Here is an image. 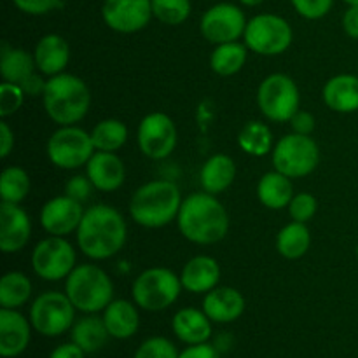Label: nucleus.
Listing matches in <instances>:
<instances>
[{"instance_id":"24","label":"nucleus","mask_w":358,"mask_h":358,"mask_svg":"<svg viewBox=\"0 0 358 358\" xmlns=\"http://www.w3.org/2000/svg\"><path fill=\"white\" fill-rule=\"evenodd\" d=\"M325 105L339 114H352L358 110V76L339 73L325 83L322 91Z\"/></svg>"},{"instance_id":"42","label":"nucleus","mask_w":358,"mask_h":358,"mask_svg":"<svg viewBox=\"0 0 358 358\" xmlns=\"http://www.w3.org/2000/svg\"><path fill=\"white\" fill-rule=\"evenodd\" d=\"M13 2L21 13L31 14V16L48 14L62 6V0H13Z\"/></svg>"},{"instance_id":"8","label":"nucleus","mask_w":358,"mask_h":358,"mask_svg":"<svg viewBox=\"0 0 358 358\" xmlns=\"http://www.w3.org/2000/svg\"><path fill=\"white\" fill-rule=\"evenodd\" d=\"M245 45L261 56H278L292 45L294 31L289 21L278 14L264 13L248 20Z\"/></svg>"},{"instance_id":"28","label":"nucleus","mask_w":358,"mask_h":358,"mask_svg":"<svg viewBox=\"0 0 358 358\" xmlns=\"http://www.w3.org/2000/svg\"><path fill=\"white\" fill-rule=\"evenodd\" d=\"M37 72L34 55L21 48H10L9 44H2L0 51V76L3 83L21 84L30 76Z\"/></svg>"},{"instance_id":"25","label":"nucleus","mask_w":358,"mask_h":358,"mask_svg":"<svg viewBox=\"0 0 358 358\" xmlns=\"http://www.w3.org/2000/svg\"><path fill=\"white\" fill-rule=\"evenodd\" d=\"M103 322L110 338L129 339L138 332L140 315L138 306L126 299H114L103 310Z\"/></svg>"},{"instance_id":"20","label":"nucleus","mask_w":358,"mask_h":358,"mask_svg":"<svg viewBox=\"0 0 358 358\" xmlns=\"http://www.w3.org/2000/svg\"><path fill=\"white\" fill-rule=\"evenodd\" d=\"M203 311L215 324H231L245 311V297L233 287H215L203 299Z\"/></svg>"},{"instance_id":"49","label":"nucleus","mask_w":358,"mask_h":358,"mask_svg":"<svg viewBox=\"0 0 358 358\" xmlns=\"http://www.w3.org/2000/svg\"><path fill=\"white\" fill-rule=\"evenodd\" d=\"M238 2L243 3V6H247V7H257V6H261L264 0H238Z\"/></svg>"},{"instance_id":"40","label":"nucleus","mask_w":358,"mask_h":358,"mask_svg":"<svg viewBox=\"0 0 358 358\" xmlns=\"http://www.w3.org/2000/svg\"><path fill=\"white\" fill-rule=\"evenodd\" d=\"M296 13L306 20H322L334 6V0H290Z\"/></svg>"},{"instance_id":"21","label":"nucleus","mask_w":358,"mask_h":358,"mask_svg":"<svg viewBox=\"0 0 358 358\" xmlns=\"http://www.w3.org/2000/svg\"><path fill=\"white\" fill-rule=\"evenodd\" d=\"M182 287L191 294H208L220 282L219 262L208 255H196L182 269Z\"/></svg>"},{"instance_id":"29","label":"nucleus","mask_w":358,"mask_h":358,"mask_svg":"<svg viewBox=\"0 0 358 358\" xmlns=\"http://www.w3.org/2000/svg\"><path fill=\"white\" fill-rule=\"evenodd\" d=\"M70 334H72V343H76L84 353L98 352V350L103 348L107 339L110 338L103 318L94 317V313L76 322Z\"/></svg>"},{"instance_id":"38","label":"nucleus","mask_w":358,"mask_h":358,"mask_svg":"<svg viewBox=\"0 0 358 358\" xmlns=\"http://www.w3.org/2000/svg\"><path fill=\"white\" fill-rule=\"evenodd\" d=\"M287 208H289L290 219L296 220V222L306 224L317 213L318 201L310 192H299V194H294L292 201H290V205Z\"/></svg>"},{"instance_id":"39","label":"nucleus","mask_w":358,"mask_h":358,"mask_svg":"<svg viewBox=\"0 0 358 358\" xmlns=\"http://www.w3.org/2000/svg\"><path fill=\"white\" fill-rule=\"evenodd\" d=\"M24 91L21 86L10 83H2L0 86V117L6 119L21 108L24 101Z\"/></svg>"},{"instance_id":"30","label":"nucleus","mask_w":358,"mask_h":358,"mask_svg":"<svg viewBox=\"0 0 358 358\" xmlns=\"http://www.w3.org/2000/svg\"><path fill=\"white\" fill-rule=\"evenodd\" d=\"M310 245L311 234L304 222L292 220L285 227H282V231L276 236V250H278L282 257L289 259V261L304 257L308 250H310Z\"/></svg>"},{"instance_id":"44","label":"nucleus","mask_w":358,"mask_h":358,"mask_svg":"<svg viewBox=\"0 0 358 358\" xmlns=\"http://www.w3.org/2000/svg\"><path fill=\"white\" fill-rule=\"evenodd\" d=\"M180 358H220V352L213 345H192L180 353Z\"/></svg>"},{"instance_id":"37","label":"nucleus","mask_w":358,"mask_h":358,"mask_svg":"<svg viewBox=\"0 0 358 358\" xmlns=\"http://www.w3.org/2000/svg\"><path fill=\"white\" fill-rule=\"evenodd\" d=\"M133 358H180L173 343L166 338H149L138 346Z\"/></svg>"},{"instance_id":"27","label":"nucleus","mask_w":358,"mask_h":358,"mask_svg":"<svg viewBox=\"0 0 358 358\" xmlns=\"http://www.w3.org/2000/svg\"><path fill=\"white\" fill-rule=\"evenodd\" d=\"M257 198L269 210L287 208L294 198L292 178L276 170L268 171L257 184Z\"/></svg>"},{"instance_id":"14","label":"nucleus","mask_w":358,"mask_h":358,"mask_svg":"<svg viewBox=\"0 0 358 358\" xmlns=\"http://www.w3.org/2000/svg\"><path fill=\"white\" fill-rule=\"evenodd\" d=\"M140 150L154 161L166 159L177 147V128L164 112H152L140 121L136 131Z\"/></svg>"},{"instance_id":"50","label":"nucleus","mask_w":358,"mask_h":358,"mask_svg":"<svg viewBox=\"0 0 358 358\" xmlns=\"http://www.w3.org/2000/svg\"><path fill=\"white\" fill-rule=\"evenodd\" d=\"M345 3H348V6H358V0H343Z\"/></svg>"},{"instance_id":"47","label":"nucleus","mask_w":358,"mask_h":358,"mask_svg":"<svg viewBox=\"0 0 358 358\" xmlns=\"http://www.w3.org/2000/svg\"><path fill=\"white\" fill-rule=\"evenodd\" d=\"M14 149V133L6 121L0 122V157L6 159Z\"/></svg>"},{"instance_id":"5","label":"nucleus","mask_w":358,"mask_h":358,"mask_svg":"<svg viewBox=\"0 0 358 358\" xmlns=\"http://www.w3.org/2000/svg\"><path fill=\"white\" fill-rule=\"evenodd\" d=\"M65 294L86 315L103 311L114 301V283L96 264H80L65 280Z\"/></svg>"},{"instance_id":"18","label":"nucleus","mask_w":358,"mask_h":358,"mask_svg":"<svg viewBox=\"0 0 358 358\" xmlns=\"http://www.w3.org/2000/svg\"><path fill=\"white\" fill-rule=\"evenodd\" d=\"M31 322L17 310H0V355L3 358L20 357L30 345Z\"/></svg>"},{"instance_id":"22","label":"nucleus","mask_w":358,"mask_h":358,"mask_svg":"<svg viewBox=\"0 0 358 358\" xmlns=\"http://www.w3.org/2000/svg\"><path fill=\"white\" fill-rule=\"evenodd\" d=\"M35 65L42 76H58L65 72L70 62V45L62 35L48 34L37 42L34 51Z\"/></svg>"},{"instance_id":"23","label":"nucleus","mask_w":358,"mask_h":358,"mask_svg":"<svg viewBox=\"0 0 358 358\" xmlns=\"http://www.w3.org/2000/svg\"><path fill=\"white\" fill-rule=\"evenodd\" d=\"M175 336L185 345H203L212 338V320L205 311L196 308H182L171 320Z\"/></svg>"},{"instance_id":"33","label":"nucleus","mask_w":358,"mask_h":358,"mask_svg":"<svg viewBox=\"0 0 358 358\" xmlns=\"http://www.w3.org/2000/svg\"><path fill=\"white\" fill-rule=\"evenodd\" d=\"M238 147L245 154L254 157H262L268 152H273L271 129L261 121L247 122L238 135Z\"/></svg>"},{"instance_id":"41","label":"nucleus","mask_w":358,"mask_h":358,"mask_svg":"<svg viewBox=\"0 0 358 358\" xmlns=\"http://www.w3.org/2000/svg\"><path fill=\"white\" fill-rule=\"evenodd\" d=\"M94 189L93 182L90 180V177H84V175H76V177L70 178L65 184V194L73 198L76 201L84 203L91 196V191Z\"/></svg>"},{"instance_id":"43","label":"nucleus","mask_w":358,"mask_h":358,"mask_svg":"<svg viewBox=\"0 0 358 358\" xmlns=\"http://www.w3.org/2000/svg\"><path fill=\"white\" fill-rule=\"evenodd\" d=\"M290 128H292V133H299V135H311L315 129V117L313 114L306 110H297L294 114V117L290 119Z\"/></svg>"},{"instance_id":"11","label":"nucleus","mask_w":358,"mask_h":358,"mask_svg":"<svg viewBox=\"0 0 358 358\" xmlns=\"http://www.w3.org/2000/svg\"><path fill=\"white\" fill-rule=\"evenodd\" d=\"M31 327L45 338L65 334L76 322V306L65 292H44L31 303Z\"/></svg>"},{"instance_id":"12","label":"nucleus","mask_w":358,"mask_h":358,"mask_svg":"<svg viewBox=\"0 0 358 358\" xmlns=\"http://www.w3.org/2000/svg\"><path fill=\"white\" fill-rule=\"evenodd\" d=\"M76 250L65 236H49L38 241L31 252V268L45 282H59L76 268Z\"/></svg>"},{"instance_id":"34","label":"nucleus","mask_w":358,"mask_h":358,"mask_svg":"<svg viewBox=\"0 0 358 358\" xmlns=\"http://www.w3.org/2000/svg\"><path fill=\"white\" fill-rule=\"evenodd\" d=\"M94 149L103 152H115L128 142V128L119 119H103L91 131Z\"/></svg>"},{"instance_id":"36","label":"nucleus","mask_w":358,"mask_h":358,"mask_svg":"<svg viewBox=\"0 0 358 358\" xmlns=\"http://www.w3.org/2000/svg\"><path fill=\"white\" fill-rule=\"evenodd\" d=\"M191 0H152V14L157 21L177 27L191 16Z\"/></svg>"},{"instance_id":"31","label":"nucleus","mask_w":358,"mask_h":358,"mask_svg":"<svg viewBox=\"0 0 358 358\" xmlns=\"http://www.w3.org/2000/svg\"><path fill=\"white\" fill-rule=\"evenodd\" d=\"M247 45L238 41L219 44L210 55V66L217 76L231 77L240 72L247 63Z\"/></svg>"},{"instance_id":"1","label":"nucleus","mask_w":358,"mask_h":358,"mask_svg":"<svg viewBox=\"0 0 358 358\" xmlns=\"http://www.w3.org/2000/svg\"><path fill=\"white\" fill-rule=\"evenodd\" d=\"M76 236L77 245L86 257L105 261L122 250L128 240V226L119 210L100 203L84 212Z\"/></svg>"},{"instance_id":"13","label":"nucleus","mask_w":358,"mask_h":358,"mask_svg":"<svg viewBox=\"0 0 358 358\" xmlns=\"http://www.w3.org/2000/svg\"><path fill=\"white\" fill-rule=\"evenodd\" d=\"M247 23L245 13L236 3L220 2L203 13L199 20V30L206 41L219 45L243 37Z\"/></svg>"},{"instance_id":"6","label":"nucleus","mask_w":358,"mask_h":358,"mask_svg":"<svg viewBox=\"0 0 358 358\" xmlns=\"http://www.w3.org/2000/svg\"><path fill=\"white\" fill-rule=\"evenodd\" d=\"M182 289L180 276L171 269L149 268L135 278L131 296L140 310L163 311L178 299Z\"/></svg>"},{"instance_id":"16","label":"nucleus","mask_w":358,"mask_h":358,"mask_svg":"<svg viewBox=\"0 0 358 358\" xmlns=\"http://www.w3.org/2000/svg\"><path fill=\"white\" fill-rule=\"evenodd\" d=\"M84 212L83 203L70 196H56L41 210V224L51 236H66L79 227Z\"/></svg>"},{"instance_id":"35","label":"nucleus","mask_w":358,"mask_h":358,"mask_svg":"<svg viewBox=\"0 0 358 358\" xmlns=\"http://www.w3.org/2000/svg\"><path fill=\"white\" fill-rule=\"evenodd\" d=\"M30 192V177L21 166H7L0 177V198L3 203L20 205Z\"/></svg>"},{"instance_id":"51","label":"nucleus","mask_w":358,"mask_h":358,"mask_svg":"<svg viewBox=\"0 0 358 358\" xmlns=\"http://www.w3.org/2000/svg\"><path fill=\"white\" fill-rule=\"evenodd\" d=\"M357 257H358V245H357Z\"/></svg>"},{"instance_id":"2","label":"nucleus","mask_w":358,"mask_h":358,"mask_svg":"<svg viewBox=\"0 0 358 358\" xmlns=\"http://www.w3.org/2000/svg\"><path fill=\"white\" fill-rule=\"evenodd\" d=\"M177 226L185 240L196 245H213L226 238L229 215L215 194L194 192L182 201Z\"/></svg>"},{"instance_id":"26","label":"nucleus","mask_w":358,"mask_h":358,"mask_svg":"<svg viewBox=\"0 0 358 358\" xmlns=\"http://www.w3.org/2000/svg\"><path fill=\"white\" fill-rule=\"evenodd\" d=\"M236 178V163L227 154H215L210 159L205 161L199 171V182H201L203 191L210 194H220Z\"/></svg>"},{"instance_id":"19","label":"nucleus","mask_w":358,"mask_h":358,"mask_svg":"<svg viewBox=\"0 0 358 358\" xmlns=\"http://www.w3.org/2000/svg\"><path fill=\"white\" fill-rule=\"evenodd\" d=\"M86 175L93 182L94 189L101 192L117 191L126 178L124 163L115 152L96 150L86 164Z\"/></svg>"},{"instance_id":"46","label":"nucleus","mask_w":358,"mask_h":358,"mask_svg":"<svg viewBox=\"0 0 358 358\" xmlns=\"http://www.w3.org/2000/svg\"><path fill=\"white\" fill-rule=\"evenodd\" d=\"M343 30L350 38L358 41V6H348L343 16Z\"/></svg>"},{"instance_id":"7","label":"nucleus","mask_w":358,"mask_h":358,"mask_svg":"<svg viewBox=\"0 0 358 358\" xmlns=\"http://www.w3.org/2000/svg\"><path fill=\"white\" fill-rule=\"evenodd\" d=\"M273 166L289 178H303L313 173L320 163L318 143L310 135L290 133L273 147Z\"/></svg>"},{"instance_id":"32","label":"nucleus","mask_w":358,"mask_h":358,"mask_svg":"<svg viewBox=\"0 0 358 358\" xmlns=\"http://www.w3.org/2000/svg\"><path fill=\"white\" fill-rule=\"evenodd\" d=\"M31 296V282L24 273L9 271L0 280V306L17 310L24 306Z\"/></svg>"},{"instance_id":"17","label":"nucleus","mask_w":358,"mask_h":358,"mask_svg":"<svg viewBox=\"0 0 358 358\" xmlns=\"http://www.w3.org/2000/svg\"><path fill=\"white\" fill-rule=\"evenodd\" d=\"M31 236V220L21 206L14 203L0 205V250L16 254L27 247Z\"/></svg>"},{"instance_id":"48","label":"nucleus","mask_w":358,"mask_h":358,"mask_svg":"<svg viewBox=\"0 0 358 358\" xmlns=\"http://www.w3.org/2000/svg\"><path fill=\"white\" fill-rule=\"evenodd\" d=\"M84 355L86 353L76 343H65V345H59L58 348L52 350L49 358H84Z\"/></svg>"},{"instance_id":"10","label":"nucleus","mask_w":358,"mask_h":358,"mask_svg":"<svg viewBox=\"0 0 358 358\" xmlns=\"http://www.w3.org/2000/svg\"><path fill=\"white\" fill-rule=\"evenodd\" d=\"M96 152L91 133L79 126H59L48 140V157L56 168L77 170L86 166L91 156Z\"/></svg>"},{"instance_id":"9","label":"nucleus","mask_w":358,"mask_h":358,"mask_svg":"<svg viewBox=\"0 0 358 358\" xmlns=\"http://www.w3.org/2000/svg\"><path fill=\"white\" fill-rule=\"evenodd\" d=\"M299 87L287 73H271L259 84V110L269 121L289 122L299 110Z\"/></svg>"},{"instance_id":"45","label":"nucleus","mask_w":358,"mask_h":358,"mask_svg":"<svg viewBox=\"0 0 358 358\" xmlns=\"http://www.w3.org/2000/svg\"><path fill=\"white\" fill-rule=\"evenodd\" d=\"M45 83H48V80L42 79L41 72L37 70L34 76H30L23 84H21V90L24 91L27 96H41V94H44Z\"/></svg>"},{"instance_id":"3","label":"nucleus","mask_w":358,"mask_h":358,"mask_svg":"<svg viewBox=\"0 0 358 358\" xmlns=\"http://www.w3.org/2000/svg\"><path fill=\"white\" fill-rule=\"evenodd\" d=\"M180 189L171 180H152L140 185L129 201V215L138 226L159 229L177 220L182 205Z\"/></svg>"},{"instance_id":"15","label":"nucleus","mask_w":358,"mask_h":358,"mask_svg":"<svg viewBox=\"0 0 358 358\" xmlns=\"http://www.w3.org/2000/svg\"><path fill=\"white\" fill-rule=\"evenodd\" d=\"M101 17L117 34H136L154 17L152 0H105Z\"/></svg>"},{"instance_id":"4","label":"nucleus","mask_w":358,"mask_h":358,"mask_svg":"<svg viewBox=\"0 0 358 358\" xmlns=\"http://www.w3.org/2000/svg\"><path fill=\"white\" fill-rule=\"evenodd\" d=\"M45 114L58 126L77 124L86 117L91 105L87 84L73 73H58L49 77L44 94Z\"/></svg>"}]
</instances>
